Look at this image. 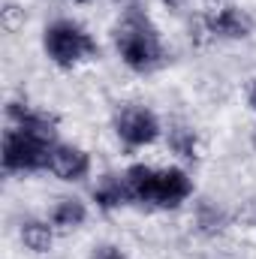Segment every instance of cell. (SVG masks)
<instances>
[{"mask_svg": "<svg viewBox=\"0 0 256 259\" xmlns=\"http://www.w3.org/2000/svg\"><path fill=\"white\" fill-rule=\"evenodd\" d=\"M91 259H130L124 250H118V247H112V244H103V247H97L94 250V256Z\"/></svg>", "mask_w": 256, "mask_h": 259, "instance_id": "4fadbf2b", "label": "cell"}, {"mask_svg": "<svg viewBox=\"0 0 256 259\" xmlns=\"http://www.w3.org/2000/svg\"><path fill=\"white\" fill-rule=\"evenodd\" d=\"M18 235H21L24 247L33 250V253H49L52 244H55V226H52V220H36V217H30V220L21 223V232H18Z\"/></svg>", "mask_w": 256, "mask_h": 259, "instance_id": "30bf717a", "label": "cell"}, {"mask_svg": "<svg viewBox=\"0 0 256 259\" xmlns=\"http://www.w3.org/2000/svg\"><path fill=\"white\" fill-rule=\"evenodd\" d=\"M49 172L66 184H78L91 175V154L72 142H55L49 154Z\"/></svg>", "mask_w": 256, "mask_h": 259, "instance_id": "8992f818", "label": "cell"}, {"mask_svg": "<svg viewBox=\"0 0 256 259\" xmlns=\"http://www.w3.org/2000/svg\"><path fill=\"white\" fill-rule=\"evenodd\" d=\"M55 142H58L55 133L6 127L3 145H0L3 172L6 175H36V172H49V154H52V145Z\"/></svg>", "mask_w": 256, "mask_h": 259, "instance_id": "277c9868", "label": "cell"}, {"mask_svg": "<svg viewBox=\"0 0 256 259\" xmlns=\"http://www.w3.org/2000/svg\"><path fill=\"white\" fill-rule=\"evenodd\" d=\"M160 3H166L169 9H181L184 6V0H160Z\"/></svg>", "mask_w": 256, "mask_h": 259, "instance_id": "9a60e30c", "label": "cell"}, {"mask_svg": "<svg viewBox=\"0 0 256 259\" xmlns=\"http://www.w3.org/2000/svg\"><path fill=\"white\" fill-rule=\"evenodd\" d=\"M49 220H52V226L55 229H78L84 220H88V205L81 202V199H61L55 208H52V214H49Z\"/></svg>", "mask_w": 256, "mask_h": 259, "instance_id": "8fae6325", "label": "cell"}, {"mask_svg": "<svg viewBox=\"0 0 256 259\" xmlns=\"http://www.w3.org/2000/svg\"><path fill=\"white\" fill-rule=\"evenodd\" d=\"M72 3H78V6H88V3H97V0H72Z\"/></svg>", "mask_w": 256, "mask_h": 259, "instance_id": "2e32d148", "label": "cell"}, {"mask_svg": "<svg viewBox=\"0 0 256 259\" xmlns=\"http://www.w3.org/2000/svg\"><path fill=\"white\" fill-rule=\"evenodd\" d=\"M42 52L58 69H75L100 58V46L75 18H52L42 27Z\"/></svg>", "mask_w": 256, "mask_h": 259, "instance_id": "3957f363", "label": "cell"}, {"mask_svg": "<svg viewBox=\"0 0 256 259\" xmlns=\"http://www.w3.org/2000/svg\"><path fill=\"white\" fill-rule=\"evenodd\" d=\"M112 130L127 151L151 148L163 136V124H160L157 112L145 103H121L112 112Z\"/></svg>", "mask_w": 256, "mask_h": 259, "instance_id": "5b68a950", "label": "cell"}, {"mask_svg": "<svg viewBox=\"0 0 256 259\" xmlns=\"http://www.w3.org/2000/svg\"><path fill=\"white\" fill-rule=\"evenodd\" d=\"M91 199H94V205H97L100 211H118V208L130 205V193H127L124 175H112V172L103 175V178L94 184Z\"/></svg>", "mask_w": 256, "mask_h": 259, "instance_id": "ba28073f", "label": "cell"}, {"mask_svg": "<svg viewBox=\"0 0 256 259\" xmlns=\"http://www.w3.org/2000/svg\"><path fill=\"white\" fill-rule=\"evenodd\" d=\"M6 121L9 127H21V130H39V133H55L58 136V121L55 115L33 109L27 103H9L6 106Z\"/></svg>", "mask_w": 256, "mask_h": 259, "instance_id": "9c48e42d", "label": "cell"}, {"mask_svg": "<svg viewBox=\"0 0 256 259\" xmlns=\"http://www.w3.org/2000/svg\"><path fill=\"white\" fill-rule=\"evenodd\" d=\"M124 181H127L130 205L148 211H178L196 190L190 172L181 166L157 169V166L133 163L124 172Z\"/></svg>", "mask_w": 256, "mask_h": 259, "instance_id": "7a4b0ae2", "label": "cell"}, {"mask_svg": "<svg viewBox=\"0 0 256 259\" xmlns=\"http://www.w3.org/2000/svg\"><path fill=\"white\" fill-rule=\"evenodd\" d=\"M205 27L217 39H247L253 33V18L241 6H220L205 18Z\"/></svg>", "mask_w": 256, "mask_h": 259, "instance_id": "52a82bcc", "label": "cell"}, {"mask_svg": "<svg viewBox=\"0 0 256 259\" xmlns=\"http://www.w3.org/2000/svg\"><path fill=\"white\" fill-rule=\"evenodd\" d=\"M112 42L115 52L121 58V64L130 72L139 75H151L166 64V42L160 27L154 24V18L142 9V6H127L121 12V18L112 27Z\"/></svg>", "mask_w": 256, "mask_h": 259, "instance_id": "6da1fadb", "label": "cell"}, {"mask_svg": "<svg viewBox=\"0 0 256 259\" xmlns=\"http://www.w3.org/2000/svg\"><path fill=\"white\" fill-rule=\"evenodd\" d=\"M247 106L256 112V78H253V84H250V94H247Z\"/></svg>", "mask_w": 256, "mask_h": 259, "instance_id": "5bb4252c", "label": "cell"}, {"mask_svg": "<svg viewBox=\"0 0 256 259\" xmlns=\"http://www.w3.org/2000/svg\"><path fill=\"white\" fill-rule=\"evenodd\" d=\"M169 139H172V148H175L181 157H187V160L196 157V136H193V130L175 127V130H169Z\"/></svg>", "mask_w": 256, "mask_h": 259, "instance_id": "7c38bea8", "label": "cell"}]
</instances>
